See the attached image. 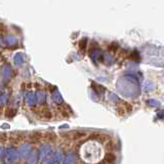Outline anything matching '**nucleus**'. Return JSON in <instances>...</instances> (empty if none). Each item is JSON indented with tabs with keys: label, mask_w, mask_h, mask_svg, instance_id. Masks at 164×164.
<instances>
[{
	"label": "nucleus",
	"mask_w": 164,
	"mask_h": 164,
	"mask_svg": "<svg viewBox=\"0 0 164 164\" xmlns=\"http://www.w3.org/2000/svg\"><path fill=\"white\" fill-rule=\"evenodd\" d=\"M113 149H114V143H112L111 140H109L107 144V147H106V150H107L108 152H111Z\"/></svg>",
	"instance_id": "nucleus-9"
},
{
	"label": "nucleus",
	"mask_w": 164,
	"mask_h": 164,
	"mask_svg": "<svg viewBox=\"0 0 164 164\" xmlns=\"http://www.w3.org/2000/svg\"><path fill=\"white\" fill-rule=\"evenodd\" d=\"M117 113L120 115V116H122V115L125 114V111L122 108V106H119V107H117Z\"/></svg>",
	"instance_id": "nucleus-10"
},
{
	"label": "nucleus",
	"mask_w": 164,
	"mask_h": 164,
	"mask_svg": "<svg viewBox=\"0 0 164 164\" xmlns=\"http://www.w3.org/2000/svg\"><path fill=\"white\" fill-rule=\"evenodd\" d=\"M86 135V133L83 131H75L72 133V138L73 140H79V138H83Z\"/></svg>",
	"instance_id": "nucleus-6"
},
{
	"label": "nucleus",
	"mask_w": 164,
	"mask_h": 164,
	"mask_svg": "<svg viewBox=\"0 0 164 164\" xmlns=\"http://www.w3.org/2000/svg\"><path fill=\"white\" fill-rule=\"evenodd\" d=\"M99 164H100V163H99Z\"/></svg>",
	"instance_id": "nucleus-13"
},
{
	"label": "nucleus",
	"mask_w": 164,
	"mask_h": 164,
	"mask_svg": "<svg viewBox=\"0 0 164 164\" xmlns=\"http://www.w3.org/2000/svg\"><path fill=\"white\" fill-rule=\"evenodd\" d=\"M122 105H123L122 108L125 111V113H130L131 111H132V106L129 103H127V101H122Z\"/></svg>",
	"instance_id": "nucleus-7"
},
{
	"label": "nucleus",
	"mask_w": 164,
	"mask_h": 164,
	"mask_svg": "<svg viewBox=\"0 0 164 164\" xmlns=\"http://www.w3.org/2000/svg\"><path fill=\"white\" fill-rule=\"evenodd\" d=\"M104 161L108 163H112L114 164L115 161H116V155H115L113 152H107L105 155V158H104Z\"/></svg>",
	"instance_id": "nucleus-4"
},
{
	"label": "nucleus",
	"mask_w": 164,
	"mask_h": 164,
	"mask_svg": "<svg viewBox=\"0 0 164 164\" xmlns=\"http://www.w3.org/2000/svg\"><path fill=\"white\" fill-rule=\"evenodd\" d=\"M42 140H45V142H54V140H55V135L52 132H49V131H47V132L43 133Z\"/></svg>",
	"instance_id": "nucleus-5"
},
{
	"label": "nucleus",
	"mask_w": 164,
	"mask_h": 164,
	"mask_svg": "<svg viewBox=\"0 0 164 164\" xmlns=\"http://www.w3.org/2000/svg\"><path fill=\"white\" fill-rule=\"evenodd\" d=\"M7 140H8V137H7V135H6V133L0 132V144L3 145L4 143L7 142Z\"/></svg>",
	"instance_id": "nucleus-8"
},
{
	"label": "nucleus",
	"mask_w": 164,
	"mask_h": 164,
	"mask_svg": "<svg viewBox=\"0 0 164 164\" xmlns=\"http://www.w3.org/2000/svg\"><path fill=\"white\" fill-rule=\"evenodd\" d=\"M37 116H39L40 119H45L48 120L52 118V113L50 112L49 108L46 106H40L37 110Z\"/></svg>",
	"instance_id": "nucleus-1"
},
{
	"label": "nucleus",
	"mask_w": 164,
	"mask_h": 164,
	"mask_svg": "<svg viewBox=\"0 0 164 164\" xmlns=\"http://www.w3.org/2000/svg\"><path fill=\"white\" fill-rule=\"evenodd\" d=\"M18 164H21V163H18Z\"/></svg>",
	"instance_id": "nucleus-12"
},
{
	"label": "nucleus",
	"mask_w": 164,
	"mask_h": 164,
	"mask_svg": "<svg viewBox=\"0 0 164 164\" xmlns=\"http://www.w3.org/2000/svg\"><path fill=\"white\" fill-rule=\"evenodd\" d=\"M42 137H43V133L40 132V131H32L28 135V138H29L30 142L32 143H37L39 140H42Z\"/></svg>",
	"instance_id": "nucleus-2"
},
{
	"label": "nucleus",
	"mask_w": 164,
	"mask_h": 164,
	"mask_svg": "<svg viewBox=\"0 0 164 164\" xmlns=\"http://www.w3.org/2000/svg\"><path fill=\"white\" fill-rule=\"evenodd\" d=\"M90 138L91 140H96L101 142V143L107 142V140L109 142L110 140V138L108 137V135H103V133H93V135H90Z\"/></svg>",
	"instance_id": "nucleus-3"
},
{
	"label": "nucleus",
	"mask_w": 164,
	"mask_h": 164,
	"mask_svg": "<svg viewBox=\"0 0 164 164\" xmlns=\"http://www.w3.org/2000/svg\"><path fill=\"white\" fill-rule=\"evenodd\" d=\"M2 113H3V108L0 107V116H1V115H2Z\"/></svg>",
	"instance_id": "nucleus-11"
}]
</instances>
